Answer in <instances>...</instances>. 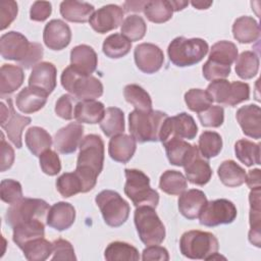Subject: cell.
Returning a JSON list of instances; mask_svg holds the SVG:
<instances>
[{"mask_svg": "<svg viewBox=\"0 0 261 261\" xmlns=\"http://www.w3.org/2000/svg\"><path fill=\"white\" fill-rule=\"evenodd\" d=\"M182 166L187 179L194 185L204 186L211 179L212 169L210 164L201 156L196 145H194L192 153Z\"/></svg>", "mask_w": 261, "mask_h": 261, "instance_id": "e0dca14e", "label": "cell"}, {"mask_svg": "<svg viewBox=\"0 0 261 261\" xmlns=\"http://www.w3.org/2000/svg\"><path fill=\"white\" fill-rule=\"evenodd\" d=\"M57 69L51 62L43 61L36 64L29 77V86L38 88L48 95L51 94L56 87Z\"/></svg>", "mask_w": 261, "mask_h": 261, "instance_id": "ffe728a7", "label": "cell"}, {"mask_svg": "<svg viewBox=\"0 0 261 261\" xmlns=\"http://www.w3.org/2000/svg\"><path fill=\"white\" fill-rule=\"evenodd\" d=\"M43 41L51 50H62L71 41L70 28L61 19H52L44 28Z\"/></svg>", "mask_w": 261, "mask_h": 261, "instance_id": "ac0fdd59", "label": "cell"}, {"mask_svg": "<svg viewBox=\"0 0 261 261\" xmlns=\"http://www.w3.org/2000/svg\"><path fill=\"white\" fill-rule=\"evenodd\" d=\"M76 168L99 175L104 163V142L98 135H88L80 143Z\"/></svg>", "mask_w": 261, "mask_h": 261, "instance_id": "8fae6325", "label": "cell"}, {"mask_svg": "<svg viewBox=\"0 0 261 261\" xmlns=\"http://www.w3.org/2000/svg\"><path fill=\"white\" fill-rule=\"evenodd\" d=\"M230 65L221 64L219 62L213 61L208 59L202 68L203 76L207 81H216V80H223L226 79L230 74Z\"/></svg>", "mask_w": 261, "mask_h": 261, "instance_id": "f5cc1de1", "label": "cell"}, {"mask_svg": "<svg viewBox=\"0 0 261 261\" xmlns=\"http://www.w3.org/2000/svg\"><path fill=\"white\" fill-rule=\"evenodd\" d=\"M163 146L165 148L168 161L170 164L175 166H182L194 148V145L176 138H172L164 142Z\"/></svg>", "mask_w": 261, "mask_h": 261, "instance_id": "e575fe53", "label": "cell"}, {"mask_svg": "<svg viewBox=\"0 0 261 261\" xmlns=\"http://www.w3.org/2000/svg\"><path fill=\"white\" fill-rule=\"evenodd\" d=\"M49 209V204L42 199L21 198L7 209L5 220L12 228L20 222L34 219L45 221Z\"/></svg>", "mask_w": 261, "mask_h": 261, "instance_id": "30bf717a", "label": "cell"}, {"mask_svg": "<svg viewBox=\"0 0 261 261\" xmlns=\"http://www.w3.org/2000/svg\"><path fill=\"white\" fill-rule=\"evenodd\" d=\"M134 57L137 67L144 73H155L164 62L162 50L155 44L142 43L135 48Z\"/></svg>", "mask_w": 261, "mask_h": 261, "instance_id": "9a60e30c", "label": "cell"}, {"mask_svg": "<svg viewBox=\"0 0 261 261\" xmlns=\"http://www.w3.org/2000/svg\"><path fill=\"white\" fill-rule=\"evenodd\" d=\"M237 214V207L231 201L227 199H216L205 204L198 218L200 224L214 227L233 222Z\"/></svg>", "mask_w": 261, "mask_h": 261, "instance_id": "7c38bea8", "label": "cell"}, {"mask_svg": "<svg viewBox=\"0 0 261 261\" xmlns=\"http://www.w3.org/2000/svg\"><path fill=\"white\" fill-rule=\"evenodd\" d=\"M104 113V104L96 100H82L76 102L74 107V119L81 123H98L102 120Z\"/></svg>", "mask_w": 261, "mask_h": 261, "instance_id": "4316f807", "label": "cell"}, {"mask_svg": "<svg viewBox=\"0 0 261 261\" xmlns=\"http://www.w3.org/2000/svg\"><path fill=\"white\" fill-rule=\"evenodd\" d=\"M52 143V137L43 127L33 126L25 133V145L35 156H40L43 152L49 150Z\"/></svg>", "mask_w": 261, "mask_h": 261, "instance_id": "d6a6232c", "label": "cell"}, {"mask_svg": "<svg viewBox=\"0 0 261 261\" xmlns=\"http://www.w3.org/2000/svg\"><path fill=\"white\" fill-rule=\"evenodd\" d=\"M95 201L107 225L118 227L127 220L129 205L117 192L104 190L96 196Z\"/></svg>", "mask_w": 261, "mask_h": 261, "instance_id": "ba28073f", "label": "cell"}, {"mask_svg": "<svg viewBox=\"0 0 261 261\" xmlns=\"http://www.w3.org/2000/svg\"><path fill=\"white\" fill-rule=\"evenodd\" d=\"M259 70V57L253 51L242 52L236 61V72L243 80H250Z\"/></svg>", "mask_w": 261, "mask_h": 261, "instance_id": "f6af8a7d", "label": "cell"}, {"mask_svg": "<svg viewBox=\"0 0 261 261\" xmlns=\"http://www.w3.org/2000/svg\"><path fill=\"white\" fill-rule=\"evenodd\" d=\"M48 94L38 88L25 87L16 96V107L22 113H34L41 110L47 102Z\"/></svg>", "mask_w": 261, "mask_h": 261, "instance_id": "d4e9b609", "label": "cell"}, {"mask_svg": "<svg viewBox=\"0 0 261 261\" xmlns=\"http://www.w3.org/2000/svg\"><path fill=\"white\" fill-rule=\"evenodd\" d=\"M12 229V240L18 248L32 240L45 237V223L39 219L20 222Z\"/></svg>", "mask_w": 261, "mask_h": 261, "instance_id": "f546056e", "label": "cell"}, {"mask_svg": "<svg viewBox=\"0 0 261 261\" xmlns=\"http://www.w3.org/2000/svg\"><path fill=\"white\" fill-rule=\"evenodd\" d=\"M198 133V126L194 118L186 113L181 112L172 117H167L163 123L160 133V142L163 144L169 139H188L193 140Z\"/></svg>", "mask_w": 261, "mask_h": 261, "instance_id": "5bb4252c", "label": "cell"}, {"mask_svg": "<svg viewBox=\"0 0 261 261\" xmlns=\"http://www.w3.org/2000/svg\"><path fill=\"white\" fill-rule=\"evenodd\" d=\"M222 149L221 136L216 132L205 130L201 134L198 142V150L202 157L210 159L216 157Z\"/></svg>", "mask_w": 261, "mask_h": 261, "instance_id": "7bdbcfd3", "label": "cell"}, {"mask_svg": "<svg viewBox=\"0 0 261 261\" xmlns=\"http://www.w3.org/2000/svg\"><path fill=\"white\" fill-rule=\"evenodd\" d=\"M0 52L4 59L16 61L21 67L29 69L40 63L44 49L39 43H31L18 32H8L0 39Z\"/></svg>", "mask_w": 261, "mask_h": 261, "instance_id": "6da1fadb", "label": "cell"}, {"mask_svg": "<svg viewBox=\"0 0 261 261\" xmlns=\"http://www.w3.org/2000/svg\"><path fill=\"white\" fill-rule=\"evenodd\" d=\"M217 174L220 181L228 188L242 186L246 180V171L233 160H225L218 167Z\"/></svg>", "mask_w": 261, "mask_h": 261, "instance_id": "836d02e7", "label": "cell"}, {"mask_svg": "<svg viewBox=\"0 0 261 261\" xmlns=\"http://www.w3.org/2000/svg\"><path fill=\"white\" fill-rule=\"evenodd\" d=\"M159 188L168 195L179 196L188 188L187 177L179 171L166 170L160 176Z\"/></svg>", "mask_w": 261, "mask_h": 261, "instance_id": "8d00e7d4", "label": "cell"}, {"mask_svg": "<svg viewBox=\"0 0 261 261\" xmlns=\"http://www.w3.org/2000/svg\"><path fill=\"white\" fill-rule=\"evenodd\" d=\"M206 91L214 102L224 106L233 107L250 99L249 85L239 81L216 80L208 85Z\"/></svg>", "mask_w": 261, "mask_h": 261, "instance_id": "9c48e42d", "label": "cell"}, {"mask_svg": "<svg viewBox=\"0 0 261 261\" xmlns=\"http://www.w3.org/2000/svg\"><path fill=\"white\" fill-rule=\"evenodd\" d=\"M146 17L155 23L168 21L173 14V8L170 1L167 0H152L147 1L144 7Z\"/></svg>", "mask_w": 261, "mask_h": 261, "instance_id": "f35d334b", "label": "cell"}, {"mask_svg": "<svg viewBox=\"0 0 261 261\" xmlns=\"http://www.w3.org/2000/svg\"><path fill=\"white\" fill-rule=\"evenodd\" d=\"M104 258L108 261H137L140 259V255L134 246L117 241L107 246L104 252Z\"/></svg>", "mask_w": 261, "mask_h": 261, "instance_id": "60d3db41", "label": "cell"}, {"mask_svg": "<svg viewBox=\"0 0 261 261\" xmlns=\"http://www.w3.org/2000/svg\"><path fill=\"white\" fill-rule=\"evenodd\" d=\"M84 126L79 122H70L61 127L54 137L55 149L61 154H71L80 146Z\"/></svg>", "mask_w": 261, "mask_h": 261, "instance_id": "d6986e66", "label": "cell"}, {"mask_svg": "<svg viewBox=\"0 0 261 261\" xmlns=\"http://www.w3.org/2000/svg\"><path fill=\"white\" fill-rule=\"evenodd\" d=\"M132 48V42L121 34H112L108 36L102 46L103 53L112 59L124 57Z\"/></svg>", "mask_w": 261, "mask_h": 261, "instance_id": "ab89813d", "label": "cell"}, {"mask_svg": "<svg viewBox=\"0 0 261 261\" xmlns=\"http://www.w3.org/2000/svg\"><path fill=\"white\" fill-rule=\"evenodd\" d=\"M32 122V118L29 116L20 115L15 112L12 105V100L7 99V106L4 102H1V127L6 133L7 138L17 148L22 147L21 135L25 126Z\"/></svg>", "mask_w": 261, "mask_h": 261, "instance_id": "4fadbf2b", "label": "cell"}, {"mask_svg": "<svg viewBox=\"0 0 261 261\" xmlns=\"http://www.w3.org/2000/svg\"><path fill=\"white\" fill-rule=\"evenodd\" d=\"M123 96L127 103L132 104L137 110L150 111L152 110V100L150 95L141 86L129 84L124 87Z\"/></svg>", "mask_w": 261, "mask_h": 261, "instance_id": "b9f144b4", "label": "cell"}, {"mask_svg": "<svg viewBox=\"0 0 261 261\" xmlns=\"http://www.w3.org/2000/svg\"><path fill=\"white\" fill-rule=\"evenodd\" d=\"M94 10V6L88 2L67 0L60 3L61 16L70 22H87Z\"/></svg>", "mask_w": 261, "mask_h": 261, "instance_id": "f1b7e54d", "label": "cell"}, {"mask_svg": "<svg viewBox=\"0 0 261 261\" xmlns=\"http://www.w3.org/2000/svg\"><path fill=\"white\" fill-rule=\"evenodd\" d=\"M198 117L203 126L219 127L224 121V110L219 105H211L206 110L198 113Z\"/></svg>", "mask_w": 261, "mask_h": 261, "instance_id": "f907efd6", "label": "cell"}, {"mask_svg": "<svg viewBox=\"0 0 261 261\" xmlns=\"http://www.w3.org/2000/svg\"><path fill=\"white\" fill-rule=\"evenodd\" d=\"M147 32V24L142 16L137 14L127 16L121 24V35L130 42H136L144 38Z\"/></svg>", "mask_w": 261, "mask_h": 261, "instance_id": "7dc6e473", "label": "cell"}, {"mask_svg": "<svg viewBox=\"0 0 261 261\" xmlns=\"http://www.w3.org/2000/svg\"><path fill=\"white\" fill-rule=\"evenodd\" d=\"M24 73L20 66L3 64L0 69V96L4 98L15 92L23 83Z\"/></svg>", "mask_w": 261, "mask_h": 261, "instance_id": "83f0119b", "label": "cell"}, {"mask_svg": "<svg viewBox=\"0 0 261 261\" xmlns=\"http://www.w3.org/2000/svg\"><path fill=\"white\" fill-rule=\"evenodd\" d=\"M1 171L9 169L14 162V150L13 148L5 141L3 133L1 134Z\"/></svg>", "mask_w": 261, "mask_h": 261, "instance_id": "94428289", "label": "cell"}, {"mask_svg": "<svg viewBox=\"0 0 261 261\" xmlns=\"http://www.w3.org/2000/svg\"><path fill=\"white\" fill-rule=\"evenodd\" d=\"M75 219V209L67 202L53 204L47 214L46 223L50 227L62 231L69 228Z\"/></svg>", "mask_w": 261, "mask_h": 261, "instance_id": "7402d4cb", "label": "cell"}, {"mask_svg": "<svg viewBox=\"0 0 261 261\" xmlns=\"http://www.w3.org/2000/svg\"><path fill=\"white\" fill-rule=\"evenodd\" d=\"M232 35L242 44L253 43L260 37L259 23L251 16H241L232 24Z\"/></svg>", "mask_w": 261, "mask_h": 261, "instance_id": "4dcf8cb0", "label": "cell"}, {"mask_svg": "<svg viewBox=\"0 0 261 261\" xmlns=\"http://www.w3.org/2000/svg\"><path fill=\"white\" fill-rule=\"evenodd\" d=\"M238 58V48L229 41H219L212 45L209 53L210 60L225 65H231Z\"/></svg>", "mask_w": 261, "mask_h": 261, "instance_id": "bcb514c9", "label": "cell"}, {"mask_svg": "<svg viewBox=\"0 0 261 261\" xmlns=\"http://www.w3.org/2000/svg\"><path fill=\"white\" fill-rule=\"evenodd\" d=\"M61 85L75 100H95L103 94L101 81L92 74L77 71L71 65L61 73Z\"/></svg>", "mask_w": 261, "mask_h": 261, "instance_id": "277c9868", "label": "cell"}, {"mask_svg": "<svg viewBox=\"0 0 261 261\" xmlns=\"http://www.w3.org/2000/svg\"><path fill=\"white\" fill-rule=\"evenodd\" d=\"M56 189L62 197L69 198L83 193V182L75 171L64 172L56 179Z\"/></svg>", "mask_w": 261, "mask_h": 261, "instance_id": "c3c4849f", "label": "cell"}, {"mask_svg": "<svg viewBox=\"0 0 261 261\" xmlns=\"http://www.w3.org/2000/svg\"><path fill=\"white\" fill-rule=\"evenodd\" d=\"M53 250H52V260H69L73 261L76 260V257L74 255V249L72 245L63 239L55 240L52 243Z\"/></svg>", "mask_w": 261, "mask_h": 261, "instance_id": "11a10c76", "label": "cell"}, {"mask_svg": "<svg viewBox=\"0 0 261 261\" xmlns=\"http://www.w3.org/2000/svg\"><path fill=\"white\" fill-rule=\"evenodd\" d=\"M142 260L144 261H168L169 255L168 251L159 246V245H151L147 246L146 249H144L142 253Z\"/></svg>", "mask_w": 261, "mask_h": 261, "instance_id": "91938a15", "label": "cell"}, {"mask_svg": "<svg viewBox=\"0 0 261 261\" xmlns=\"http://www.w3.org/2000/svg\"><path fill=\"white\" fill-rule=\"evenodd\" d=\"M98 64V56L95 50L88 45L82 44L73 47L70 51V65L85 74H92Z\"/></svg>", "mask_w": 261, "mask_h": 261, "instance_id": "484cf974", "label": "cell"}, {"mask_svg": "<svg viewBox=\"0 0 261 261\" xmlns=\"http://www.w3.org/2000/svg\"><path fill=\"white\" fill-rule=\"evenodd\" d=\"M207 197L201 190L191 189L185 191L178 198V210L180 214L187 219H196L205 204L207 203Z\"/></svg>", "mask_w": 261, "mask_h": 261, "instance_id": "603a6c76", "label": "cell"}, {"mask_svg": "<svg viewBox=\"0 0 261 261\" xmlns=\"http://www.w3.org/2000/svg\"><path fill=\"white\" fill-rule=\"evenodd\" d=\"M100 128L106 137L123 134L125 128L123 111L117 107H108L100 121Z\"/></svg>", "mask_w": 261, "mask_h": 261, "instance_id": "d590c367", "label": "cell"}, {"mask_svg": "<svg viewBox=\"0 0 261 261\" xmlns=\"http://www.w3.org/2000/svg\"><path fill=\"white\" fill-rule=\"evenodd\" d=\"M208 50V43L201 38L187 39L185 37H176L168 45L167 53L172 64L185 67L199 63Z\"/></svg>", "mask_w": 261, "mask_h": 261, "instance_id": "5b68a950", "label": "cell"}, {"mask_svg": "<svg viewBox=\"0 0 261 261\" xmlns=\"http://www.w3.org/2000/svg\"><path fill=\"white\" fill-rule=\"evenodd\" d=\"M185 102L191 111L200 113L212 105L213 100L207 91L191 89L185 94Z\"/></svg>", "mask_w": 261, "mask_h": 261, "instance_id": "681fc988", "label": "cell"}, {"mask_svg": "<svg viewBox=\"0 0 261 261\" xmlns=\"http://www.w3.org/2000/svg\"><path fill=\"white\" fill-rule=\"evenodd\" d=\"M147 1H126L123 4L124 11L126 12H140L144 10Z\"/></svg>", "mask_w": 261, "mask_h": 261, "instance_id": "be15d7a7", "label": "cell"}, {"mask_svg": "<svg viewBox=\"0 0 261 261\" xmlns=\"http://www.w3.org/2000/svg\"><path fill=\"white\" fill-rule=\"evenodd\" d=\"M123 13V9L118 5H104L93 13L89 22L95 32L105 34L122 24Z\"/></svg>", "mask_w": 261, "mask_h": 261, "instance_id": "2e32d148", "label": "cell"}, {"mask_svg": "<svg viewBox=\"0 0 261 261\" xmlns=\"http://www.w3.org/2000/svg\"><path fill=\"white\" fill-rule=\"evenodd\" d=\"M247 186L253 190V189H258L261 188L260 187V169L259 168H255L252 169L248 172V174H246V180Z\"/></svg>", "mask_w": 261, "mask_h": 261, "instance_id": "6125c7cd", "label": "cell"}, {"mask_svg": "<svg viewBox=\"0 0 261 261\" xmlns=\"http://www.w3.org/2000/svg\"><path fill=\"white\" fill-rule=\"evenodd\" d=\"M219 244L216 237L208 231L189 230L182 233L179 241L180 253L194 260H211L220 258Z\"/></svg>", "mask_w": 261, "mask_h": 261, "instance_id": "3957f363", "label": "cell"}, {"mask_svg": "<svg viewBox=\"0 0 261 261\" xmlns=\"http://www.w3.org/2000/svg\"><path fill=\"white\" fill-rule=\"evenodd\" d=\"M124 194L136 207L149 206L156 208L159 203V194L150 187V178L139 169H124Z\"/></svg>", "mask_w": 261, "mask_h": 261, "instance_id": "8992f818", "label": "cell"}, {"mask_svg": "<svg viewBox=\"0 0 261 261\" xmlns=\"http://www.w3.org/2000/svg\"><path fill=\"white\" fill-rule=\"evenodd\" d=\"M250 201V231L249 241L260 248L261 246V217H260V188L251 190Z\"/></svg>", "mask_w": 261, "mask_h": 261, "instance_id": "1f68e13d", "label": "cell"}, {"mask_svg": "<svg viewBox=\"0 0 261 261\" xmlns=\"http://www.w3.org/2000/svg\"><path fill=\"white\" fill-rule=\"evenodd\" d=\"M1 200L7 204H14L22 198V189L20 182L14 179H3L0 187Z\"/></svg>", "mask_w": 261, "mask_h": 261, "instance_id": "816d5d0a", "label": "cell"}, {"mask_svg": "<svg viewBox=\"0 0 261 261\" xmlns=\"http://www.w3.org/2000/svg\"><path fill=\"white\" fill-rule=\"evenodd\" d=\"M192 5L197 8V9H208L211 5L212 2H204V1H193Z\"/></svg>", "mask_w": 261, "mask_h": 261, "instance_id": "03108f58", "label": "cell"}, {"mask_svg": "<svg viewBox=\"0 0 261 261\" xmlns=\"http://www.w3.org/2000/svg\"><path fill=\"white\" fill-rule=\"evenodd\" d=\"M134 221L139 238L146 246L160 245L164 241L165 226L154 208L149 206L137 207Z\"/></svg>", "mask_w": 261, "mask_h": 261, "instance_id": "52a82bcc", "label": "cell"}, {"mask_svg": "<svg viewBox=\"0 0 261 261\" xmlns=\"http://www.w3.org/2000/svg\"><path fill=\"white\" fill-rule=\"evenodd\" d=\"M237 158L246 166L260 164V145L247 139L239 140L234 144Z\"/></svg>", "mask_w": 261, "mask_h": 261, "instance_id": "ee69618b", "label": "cell"}, {"mask_svg": "<svg viewBox=\"0 0 261 261\" xmlns=\"http://www.w3.org/2000/svg\"><path fill=\"white\" fill-rule=\"evenodd\" d=\"M17 3L12 0L0 3V29L3 31L15 19L17 15Z\"/></svg>", "mask_w": 261, "mask_h": 261, "instance_id": "6f0895ef", "label": "cell"}, {"mask_svg": "<svg viewBox=\"0 0 261 261\" xmlns=\"http://www.w3.org/2000/svg\"><path fill=\"white\" fill-rule=\"evenodd\" d=\"M40 166L44 173L47 175L53 176L60 172L61 170V162L59 156L56 152L52 150H46L40 156Z\"/></svg>", "mask_w": 261, "mask_h": 261, "instance_id": "db71d44e", "label": "cell"}, {"mask_svg": "<svg viewBox=\"0 0 261 261\" xmlns=\"http://www.w3.org/2000/svg\"><path fill=\"white\" fill-rule=\"evenodd\" d=\"M29 261H44L52 254V243L45 238L32 240L19 248Z\"/></svg>", "mask_w": 261, "mask_h": 261, "instance_id": "74e56055", "label": "cell"}, {"mask_svg": "<svg viewBox=\"0 0 261 261\" xmlns=\"http://www.w3.org/2000/svg\"><path fill=\"white\" fill-rule=\"evenodd\" d=\"M168 115L160 110L140 111L135 109L128 115L130 136L139 143L158 142L164 121Z\"/></svg>", "mask_w": 261, "mask_h": 261, "instance_id": "7a4b0ae2", "label": "cell"}, {"mask_svg": "<svg viewBox=\"0 0 261 261\" xmlns=\"http://www.w3.org/2000/svg\"><path fill=\"white\" fill-rule=\"evenodd\" d=\"M137 149V141L128 135L120 134L111 137L108 144V153L111 159L120 163H127Z\"/></svg>", "mask_w": 261, "mask_h": 261, "instance_id": "cb8c5ba5", "label": "cell"}, {"mask_svg": "<svg viewBox=\"0 0 261 261\" xmlns=\"http://www.w3.org/2000/svg\"><path fill=\"white\" fill-rule=\"evenodd\" d=\"M75 99L68 94L62 95L55 104V113L62 119L70 120L74 117Z\"/></svg>", "mask_w": 261, "mask_h": 261, "instance_id": "9f6ffc18", "label": "cell"}, {"mask_svg": "<svg viewBox=\"0 0 261 261\" xmlns=\"http://www.w3.org/2000/svg\"><path fill=\"white\" fill-rule=\"evenodd\" d=\"M261 109L258 105L249 104L242 106L236 114L237 120L247 137L259 140L261 137Z\"/></svg>", "mask_w": 261, "mask_h": 261, "instance_id": "44dd1931", "label": "cell"}, {"mask_svg": "<svg viewBox=\"0 0 261 261\" xmlns=\"http://www.w3.org/2000/svg\"><path fill=\"white\" fill-rule=\"evenodd\" d=\"M52 12V5L48 1H35L31 6L30 18L34 21L46 20Z\"/></svg>", "mask_w": 261, "mask_h": 261, "instance_id": "680465c9", "label": "cell"}, {"mask_svg": "<svg viewBox=\"0 0 261 261\" xmlns=\"http://www.w3.org/2000/svg\"><path fill=\"white\" fill-rule=\"evenodd\" d=\"M170 3L172 5L173 11L182 10L189 4V2H187V1H170Z\"/></svg>", "mask_w": 261, "mask_h": 261, "instance_id": "e7e4bbea", "label": "cell"}]
</instances>
